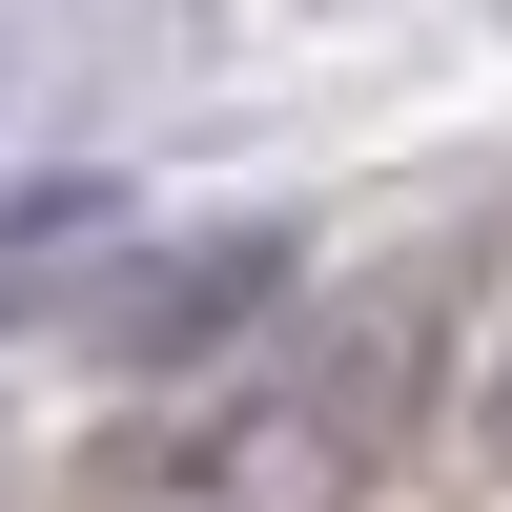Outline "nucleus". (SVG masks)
Listing matches in <instances>:
<instances>
[{
    "mask_svg": "<svg viewBox=\"0 0 512 512\" xmlns=\"http://www.w3.org/2000/svg\"><path fill=\"white\" fill-rule=\"evenodd\" d=\"M267 287H287V226H205V267L164 246V267H123V287H103V349H123V369H185V349H226Z\"/></svg>",
    "mask_w": 512,
    "mask_h": 512,
    "instance_id": "1",
    "label": "nucleus"
},
{
    "mask_svg": "<svg viewBox=\"0 0 512 512\" xmlns=\"http://www.w3.org/2000/svg\"><path fill=\"white\" fill-rule=\"evenodd\" d=\"M492 472H512V390H492Z\"/></svg>",
    "mask_w": 512,
    "mask_h": 512,
    "instance_id": "2",
    "label": "nucleus"
}]
</instances>
